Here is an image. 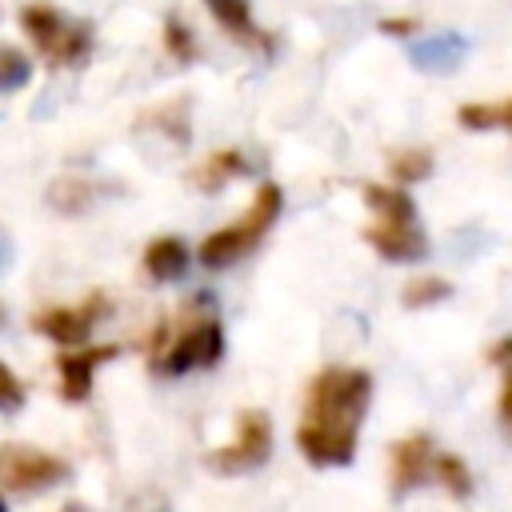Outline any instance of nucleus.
I'll list each match as a JSON object with an SVG mask.
<instances>
[{
  "instance_id": "obj_1",
  "label": "nucleus",
  "mask_w": 512,
  "mask_h": 512,
  "mask_svg": "<svg viewBox=\"0 0 512 512\" xmlns=\"http://www.w3.org/2000/svg\"><path fill=\"white\" fill-rule=\"evenodd\" d=\"M372 400V376L364 368L332 364L308 384L304 412L296 424V448L316 468H344L356 456L360 424Z\"/></svg>"
},
{
  "instance_id": "obj_2",
  "label": "nucleus",
  "mask_w": 512,
  "mask_h": 512,
  "mask_svg": "<svg viewBox=\"0 0 512 512\" xmlns=\"http://www.w3.org/2000/svg\"><path fill=\"white\" fill-rule=\"evenodd\" d=\"M364 204L372 208V224L364 228V240L396 264H416L428 256V236L416 220V204L404 188L396 184H368L364 188Z\"/></svg>"
},
{
  "instance_id": "obj_3",
  "label": "nucleus",
  "mask_w": 512,
  "mask_h": 512,
  "mask_svg": "<svg viewBox=\"0 0 512 512\" xmlns=\"http://www.w3.org/2000/svg\"><path fill=\"white\" fill-rule=\"evenodd\" d=\"M280 208H284V192H280L276 184H260L256 196H252V204L244 208V216H240L236 224L216 228V232H208V236L200 240L196 260H200L204 268H228V264L244 260V256L264 240V232L276 224Z\"/></svg>"
},
{
  "instance_id": "obj_4",
  "label": "nucleus",
  "mask_w": 512,
  "mask_h": 512,
  "mask_svg": "<svg viewBox=\"0 0 512 512\" xmlns=\"http://www.w3.org/2000/svg\"><path fill=\"white\" fill-rule=\"evenodd\" d=\"M20 28L48 68H72L92 52V28L68 20L60 8L32 0L20 8Z\"/></svg>"
},
{
  "instance_id": "obj_5",
  "label": "nucleus",
  "mask_w": 512,
  "mask_h": 512,
  "mask_svg": "<svg viewBox=\"0 0 512 512\" xmlns=\"http://www.w3.org/2000/svg\"><path fill=\"white\" fill-rule=\"evenodd\" d=\"M224 356V324L216 316H200L192 324H184L172 344L164 348V356H156V372L164 376H184L192 368H212Z\"/></svg>"
},
{
  "instance_id": "obj_6",
  "label": "nucleus",
  "mask_w": 512,
  "mask_h": 512,
  "mask_svg": "<svg viewBox=\"0 0 512 512\" xmlns=\"http://www.w3.org/2000/svg\"><path fill=\"white\" fill-rule=\"evenodd\" d=\"M272 456V420L264 408H244L236 416V440L208 452V468L212 472H248L260 468Z\"/></svg>"
},
{
  "instance_id": "obj_7",
  "label": "nucleus",
  "mask_w": 512,
  "mask_h": 512,
  "mask_svg": "<svg viewBox=\"0 0 512 512\" xmlns=\"http://www.w3.org/2000/svg\"><path fill=\"white\" fill-rule=\"evenodd\" d=\"M68 476V464L32 444H0V488L4 492H44Z\"/></svg>"
},
{
  "instance_id": "obj_8",
  "label": "nucleus",
  "mask_w": 512,
  "mask_h": 512,
  "mask_svg": "<svg viewBox=\"0 0 512 512\" xmlns=\"http://www.w3.org/2000/svg\"><path fill=\"white\" fill-rule=\"evenodd\" d=\"M108 316V296L104 292H88L80 304H56V308H44L32 316V328L40 336H48L52 344H84L92 336V328Z\"/></svg>"
},
{
  "instance_id": "obj_9",
  "label": "nucleus",
  "mask_w": 512,
  "mask_h": 512,
  "mask_svg": "<svg viewBox=\"0 0 512 512\" xmlns=\"http://www.w3.org/2000/svg\"><path fill=\"white\" fill-rule=\"evenodd\" d=\"M116 356V344H76L72 352H60L56 356V376H60V400L68 404H84L88 392H92V380H96V368L104 360Z\"/></svg>"
},
{
  "instance_id": "obj_10",
  "label": "nucleus",
  "mask_w": 512,
  "mask_h": 512,
  "mask_svg": "<svg viewBox=\"0 0 512 512\" xmlns=\"http://www.w3.org/2000/svg\"><path fill=\"white\" fill-rule=\"evenodd\" d=\"M432 460H436V452H432L428 432H412V436L396 440L392 456H388V484H392V492L404 496V492L420 488L432 476Z\"/></svg>"
},
{
  "instance_id": "obj_11",
  "label": "nucleus",
  "mask_w": 512,
  "mask_h": 512,
  "mask_svg": "<svg viewBox=\"0 0 512 512\" xmlns=\"http://www.w3.org/2000/svg\"><path fill=\"white\" fill-rule=\"evenodd\" d=\"M204 4H208V12L216 16V24H220L232 40H240V44H248V48H268V44H272V40L256 28L248 0H204Z\"/></svg>"
},
{
  "instance_id": "obj_12",
  "label": "nucleus",
  "mask_w": 512,
  "mask_h": 512,
  "mask_svg": "<svg viewBox=\"0 0 512 512\" xmlns=\"http://www.w3.org/2000/svg\"><path fill=\"white\" fill-rule=\"evenodd\" d=\"M188 260H192V252H188V244L180 236H156L144 248V272L152 280H176V276H184L188 272Z\"/></svg>"
},
{
  "instance_id": "obj_13",
  "label": "nucleus",
  "mask_w": 512,
  "mask_h": 512,
  "mask_svg": "<svg viewBox=\"0 0 512 512\" xmlns=\"http://www.w3.org/2000/svg\"><path fill=\"white\" fill-rule=\"evenodd\" d=\"M248 172V160L236 152V148H224V152H212L196 172H192V184L200 188V192H216V188H224L228 180H236V176H244Z\"/></svg>"
},
{
  "instance_id": "obj_14",
  "label": "nucleus",
  "mask_w": 512,
  "mask_h": 512,
  "mask_svg": "<svg viewBox=\"0 0 512 512\" xmlns=\"http://www.w3.org/2000/svg\"><path fill=\"white\" fill-rule=\"evenodd\" d=\"M464 56V40L460 36H432L424 44L412 48V64L424 72H452Z\"/></svg>"
},
{
  "instance_id": "obj_15",
  "label": "nucleus",
  "mask_w": 512,
  "mask_h": 512,
  "mask_svg": "<svg viewBox=\"0 0 512 512\" xmlns=\"http://www.w3.org/2000/svg\"><path fill=\"white\" fill-rule=\"evenodd\" d=\"M456 120L472 132H492V128H512V96L508 100H488V104H460Z\"/></svg>"
},
{
  "instance_id": "obj_16",
  "label": "nucleus",
  "mask_w": 512,
  "mask_h": 512,
  "mask_svg": "<svg viewBox=\"0 0 512 512\" xmlns=\"http://www.w3.org/2000/svg\"><path fill=\"white\" fill-rule=\"evenodd\" d=\"M96 192H100V188H96L92 180H84V176H60V180L48 188V204H52L56 212H80V208L92 204Z\"/></svg>"
},
{
  "instance_id": "obj_17",
  "label": "nucleus",
  "mask_w": 512,
  "mask_h": 512,
  "mask_svg": "<svg viewBox=\"0 0 512 512\" xmlns=\"http://www.w3.org/2000/svg\"><path fill=\"white\" fill-rule=\"evenodd\" d=\"M432 476L448 488V496H456V500L472 496V476H468V464H464L460 456H452V452L436 456V460H432Z\"/></svg>"
},
{
  "instance_id": "obj_18",
  "label": "nucleus",
  "mask_w": 512,
  "mask_h": 512,
  "mask_svg": "<svg viewBox=\"0 0 512 512\" xmlns=\"http://www.w3.org/2000/svg\"><path fill=\"white\" fill-rule=\"evenodd\" d=\"M388 168H392V176H396L400 184L424 180V176L432 172V152H428V148H400V152H392Z\"/></svg>"
},
{
  "instance_id": "obj_19",
  "label": "nucleus",
  "mask_w": 512,
  "mask_h": 512,
  "mask_svg": "<svg viewBox=\"0 0 512 512\" xmlns=\"http://www.w3.org/2000/svg\"><path fill=\"white\" fill-rule=\"evenodd\" d=\"M448 296H452V284L440 276H416L404 284V308H428V304H440Z\"/></svg>"
},
{
  "instance_id": "obj_20",
  "label": "nucleus",
  "mask_w": 512,
  "mask_h": 512,
  "mask_svg": "<svg viewBox=\"0 0 512 512\" xmlns=\"http://www.w3.org/2000/svg\"><path fill=\"white\" fill-rule=\"evenodd\" d=\"M164 48H168L176 60H192V56H196V40H192V32H188L176 16L164 20Z\"/></svg>"
},
{
  "instance_id": "obj_21",
  "label": "nucleus",
  "mask_w": 512,
  "mask_h": 512,
  "mask_svg": "<svg viewBox=\"0 0 512 512\" xmlns=\"http://www.w3.org/2000/svg\"><path fill=\"white\" fill-rule=\"evenodd\" d=\"M24 404V384H20V376L8 368V364H0V412H16Z\"/></svg>"
},
{
  "instance_id": "obj_22",
  "label": "nucleus",
  "mask_w": 512,
  "mask_h": 512,
  "mask_svg": "<svg viewBox=\"0 0 512 512\" xmlns=\"http://www.w3.org/2000/svg\"><path fill=\"white\" fill-rule=\"evenodd\" d=\"M380 32H388V36H408V32H416V20H412V16H404V20H380Z\"/></svg>"
},
{
  "instance_id": "obj_23",
  "label": "nucleus",
  "mask_w": 512,
  "mask_h": 512,
  "mask_svg": "<svg viewBox=\"0 0 512 512\" xmlns=\"http://www.w3.org/2000/svg\"><path fill=\"white\" fill-rule=\"evenodd\" d=\"M0 512H8V504H4V496H0Z\"/></svg>"
},
{
  "instance_id": "obj_24",
  "label": "nucleus",
  "mask_w": 512,
  "mask_h": 512,
  "mask_svg": "<svg viewBox=\"0 0 512 512\" xmlns=\"http://www.w3.org/2000/svg\"><path fill=\"white\" fill-rule=\"evenodd\" d=\"M68 512H80V508H68Z\"/></svg>"
},
{
  "instance_id": "obj_25",
  "label": "nucleus",
  "mask_w": 512,
  "mask_h": 512,
  "mask_svg": "<svg viewBox=\"0 0 512 512\" xmlns=\"http://www.w3.org/2000/svg\"><path fill=\"white\" fill-rule=\"evenodd\" d=\"M508 432H512V428H508Z\"/></svg>"
}]
</instances>
